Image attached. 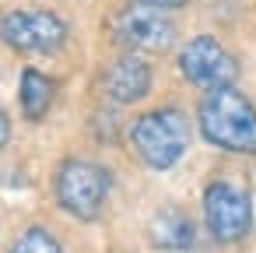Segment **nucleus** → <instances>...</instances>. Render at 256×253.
<instances>
[{"label":"nucleus","instance_id":"1","mask_svg":"<svg viewBox=\"0 0 256 253\" xmlns=\"http://www.w3.org/2000/svg\"><path fill=\"white\" fill-rule=\"evenodd\" d=\"M196 120L210 144L235 155H256V109L235 88H214L200 102Z\"/></svg>","mask_w":256,"mask_h":253},{"label":"nucleus","instance_id":"2","mask_svg":"<svg viewBox=\"0 0 256 253\" xmlns=\"http://www.w3.org/2000/svg\"><path fill=\"white\" fill-rule=\"evenodd\" d=\"M130 144L148 169H172L190 148V120L176 106L151 109L130 123Z\"/></svg>","mask_w":256,"mask_h":253},{"label":"nucleus","instance_id":"3","mask_svg":"<svg viewBox=\"0 0 256 253\" xmlns=\"http://www.w3.org/2000/svg\"><path fill=\"white\" fill-rule=\"evenodd\" d=\"M109 186H112L109 169H102L92 158H67L56 169V200L74 218H84V221L98 218L106 207Z\"/></svg>","mask_w":256,"mask_h":253},{"label":"nucleus","instance_id":"4","mask_svg":"<svg viewBox=\"0 0 256 253\" xmlns=\"http://www.w3.org/2000/svg\"><path fill=\"white\" fill-rule=\"evenodd\" d=\"M204 218H207V228L218 242H224V246L238 242L252 228V200L235 183L214 179L204 190Z\"/></svg>","mask_w":256,"mask_h":253},{"label":"nucleus","instance_id":"5","mask_svg":"<svg viewBox=\"0 0 256 253\" xmlns=\"http://www.w3.org/2000/svg\"><path fill=\"white\" fill-rule=\"evenodd\" d=\"M0 39L18 53H53L67 43V22L53 11H8Z\"/></svg>","mask_w":256,"mask_h":253},{"label":"nucleus","instance_id":"6","mask_svg":"<svg viewBox=\"0 0 256 253\" xmlns=\"http://www.w3.org/2000/svg\"><path fill=\"white\" fill-rule=\"evenodd\" d=\"M179 71L190 85L214 92V88H232V81L238 78V60L214 36H196L182 46Z\"/></svg>","mask_w":256,"mask_h":253},{"label":"nucleus","instance_id":"7","mask_svg":"<svg viewBox=\"0 0 256 253\" xmlns=\"http://www.w3.org/2000/svg\"><path fill=\"white\" fill-rule=\"evenodd\" d=\"M116 39L126 50H144V53H165L176 43V25L165 18L162 8L134 4L116 18Z\"/></svg>","mask_w":256,"mask_h":253},{"label":"nucleus","instance_id":"8","mask_svg":"<svg viewBox=\"0 0 256 253\" xmlns=\"http://www.w3.org/2000/svg\"><path fill=\"white\" fill-rule=\"evenodd\" d=\"M102 88H106V95H109L116 106L140 102V99L148 95V88H151V67H148L140 57L126 53V57H120V60H112V64L106 67Z\"/></svg>","mask_w":256,"mask_h":253},{"label":"nucleus","instance_id":"9","mask_svg":"<svg viewBox=\"0 0 256 253\" xmlns=\"http://www.w3.org/2000/svg\"><path fill=\"white\" fill-rule=\"evenodd\" d=\"M148 232H151V242L158 249H193V242H196V225L176 207L158 211L151 218Z\"/></svg>","mask_w":256,"mask_h":253},{"label":"nucleus","instance_id":"10","mask_svg":"<svg viewBox=\"0 0 256 253\" xmlns=\"http://www.w3.org/2000/svg\"><path fill=\"white\" fill-rule=\"evenodd\" d=\"M53 81L42 74V71H36V67H25L22 71V85H18V99H22V113L28 116V120H42L46 113H50V106H53Z\"/></svg>","mask_w":256,"mask_h":253},{"label":"nucleus","instance_id":"11","mask_svg":"<svg viewBox=\"0 0 256 253\" xmlns=\"http://www.w3.org/2000/svg\"><path fill=\"white\" fill-rule=\"evenodd\" d=\"M11 253H64V246H60L46 228H25V232L14 239Z\"/></svg>","mask_w":256,"mask_h":253},{"label":"nucleus","instance_id":"12","mask_svg":"<svg viewBox=\"0 0 256 253\" xmlns=\"http://www.w3.org/2000/svg\"><path fill=\"white\" fill-rule=\"evenodd\" d=\"M134 4H148V8H162V11H172V8H182L186 0H134Z\"/></svg>","mask_w":256,"mask_h":253},{"label":"nucleus","instance_id":"13","mask_svg":"<svg viewBox=\"0 0 256 253\" xmlns=\"http://www.w3.org/2000/svg\"><path fill=\"white\" fill-rule=\"evenodd\" d=\"M11 141V116L0 109V151H4V144Z\"/></svg>","mask_w":256,"mask_h":253}]
</instances>
